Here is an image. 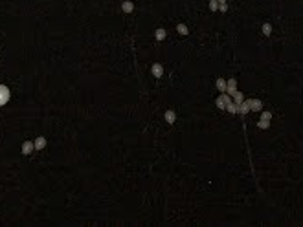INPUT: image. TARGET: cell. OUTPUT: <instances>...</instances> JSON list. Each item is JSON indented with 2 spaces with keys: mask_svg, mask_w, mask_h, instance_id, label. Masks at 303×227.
<instances>
[{
  "mask_svg": "<svg viewBox=\"0 0 303 227\" xmlns=\"http://www.w3.org/2000/svg\"><path fill=\"white\" fill-rule=\"evenodd\" d=\"M230 103H231V101H230V95H228L226 92H222V94L217 97V106H219L221 110H226V106H228Z\"/></svg>",
  "mask_w": 303,
  "mask_h": 227,
  "instance_id": "6da1fadb",
  "label": "cell"
},
{
  "mask_svg": "<svg viewBox=\"0 0 303 227\" xmlns=\"http://www.w3.org/2000/svg\"><path fill=\"white\" fill-rule=\"evenodd\" d=\"M8 101H9V90H8V86L0 84V106H4Z\"/></svg>",
  "mask_w": 303,
  "mask_h": 227,
  "instance_id": "7a4b0ae2",
  "label": "cell"
},
{
  "mask_svg": "<svg viewBox=\"0 0 303 227\" xmlns=\"http://www.w3.org/2000/svg\"><path fill=\"white\" fill-rule=\"evenodd\" d=\"M237 90V81L235 79H228V84H226V94H234Z\"/></svg>",
  "mask_w": 303,
  "mask_h": 227,
  "instance_id": "3957f363",
  "label": "cell"
},
{
  "mask_svg": "<svg viewBox=\"0 0 303 227\" xmlns=\"http://www.w3.org/2000/svg\"><path fill=\"white\" fill-rule=\"evenodd\" d=\"M248 101H250V110H253V112H259L263 108V103L259 99H248Z\"/></svg>",
  "mask_w": 303,
  "mask_h": 227,
  "instance_id": "277c9868",
  "label": "cell"
},
{
  "mask_svg": "<svg viewBox=\"0 0 303 227\" xmlns=\"http://www.w3.org/2000/svg\"><path fill=\"white\" fill-rule=\"evenodd\" d=\"M153 75L154 77H162V75H164V66H162V64H153Z\"/></svg>",
  "mask_w": 303,
  "mask_h": 227,
  "instance_id": "5b68a950",
  "label": "cell"
},
{
  "mask_svg": "<svg viewBox=\"0 0 303 227\" xmlns=\"http://www.w3.org/2000/svg\"><path fill=\"white\" fill-rule=\"evenodd\" d=\"M250 112V101L246 99V101H243L241 104H239V114H243V116H244V114H248Z\"/></svg>",
  "mask_w": 303,
  "mask_h": 227,
  "instance_id": "8992f818",
  "label": "cell"
},
{
  "mask_svg": "<svg viewBox=\"0 0 303 227\" xmlns=\"http://www.w3.org/2000/svg\"><path fill=\"white\" fill-rule=\"evenodd\" d=\"M175 119H176L175 110H167V112H166V121H167L169 125H173V123H175Z\"/></svg>",
  "mask_w": 303,
  "mask_h": 227,
  "instance_id": "52a82bcc",
  "label": "cell"
},
{
  "mask_svg": "<svg viewBox=\"0 0 303 227\" xmlns=\"http://www.w3.org/2000/svg\"><path fill=\"white\" fill-rule=\"evenodd\" d=\"M31 150H35V145L31 141H26L24 145H22V154H30Z\"/></svg>",
  "mask_w": 303,
  "mask_h": 227,
  "instance_id": "ba28073f",
  "label": "cell"
},
{
  "mask_svg": "<svg viewBox=\"0 0 303 227\" xmlns=\"http://www.w3.org/2000/svg\"><path fill=\"white\" fill-rule=\"evenodd\" d=\"M243 101H244V95H243L241 92H237V90H235V92H234V103H235V104H241Z\"/></svg>",
  "mask_w": 303,
  "mask_h": 227,
  "instance_id": "9c48e42d",
  "label": "cell"
},
{
  "mask_svg": "<svg viewBox=\"0 0 303 227\" xmlns=\"http://www.w3.org/2000/svg\"><path fill=\"white\" fill-rule=\"evenodd\" d=\"M33 145H35V150H40V148H44V145H46V139H44V138H37Z\"/></svg>",
  "mask_w": 303,
  "mask_h": 227,
  "instance_id": "30bf717a",
  "label": "cell"
},
{
  "mask_svg": "<svg viewBox=\"0 0 303 227\" xmlns=\"http://www.w3.org/2000/svg\"><path fill=\"white\" fill-rule=\"evenodd\" d=\"M226 110H228L230 114H239V104H235V103H230V104L226 106Z\"/></svg>",
  "mask_w": 303,
  "mask_h": 227,
  "instance_id": "8fae6325",
  "label": "cell"
},
{
  "mask_svg": "<svg viewBox=\"0 0 303 227\" xmlns=\"http://www.w3.org/2000/svg\"><path fill=\"white\" fill-rule=\"evenodd\" d=\"M270 33H272L270 22H265V24H263V35H265V37H270Z\"/></svg>",
  "mask_w": 303,
  "mask_h": 227,
  "instance_id": "7c38bea8",
  "label": "cell"
},
{
  "mask_svg": "<svg viewBox=\"0 0 303 227\" xmlns=\"http://www.w3.org/2000/svg\"><path fill=\"white\" fill-rule=\"evenodd\" d=\"M226 84H228L226 79H217V88L221 90V92H226Z\"/></svg>",
  "mask_w": 303,
  "mask_h": 227,
  "instance_id": "4fadbf2b",
  "label": "cell"
},
{
  "mask_svg": "<svg viewBox=\"0 0 303 227\" xmlns=\"http://www.w3.org/2000/svg\"><path fill=\"white\" fill-rule=\"evenodd\" d=\"M121 9H123L125 13H131V11L134 9V6H132V2H123V4H121Z\"/></svg>",
  "mask_w": 303,
  "mask_h": 227,
  "instance_id": "5bb4252c",
  "label": "cell"
},
{
  "mask_svg": "<svg viewBox=\"0 0 303 227\" xmlns=\"http://www.w3.org/2000/svg\"><path fill=\"white\" fill-rule=\"evenodd\" d=\"M176 31H178L180 35H188V26H185V24H178V26H176Z\"/></svg>",
  "mask_w": 303,
  "mask_h": 227,
  "instance_id": "9a60e30c",
  "label": "cell"
},
{
  "mask_svg": "<svg viewBox=\"0 0 303 227\" xmlns=\"http://www.w3.org/2000/svg\"><path fill=\"white\" fill-rule=\"evenodd\" d=\"M156 39H158V40H164V39H166V30H162V28L156 30Z\"/></svg>",
  "mask_w": 303,
  "mask_h": 227,
  "instance_id": "2e32d148",
  "label": "cell"
},
{
  "mask_svg": "<svg viewBox=\"0 0 303 227\" xmlns=\"http://www.w3.org/2000/svg\"><path fill=\"white\" fill-rule=\"evenodd\" d=\"M257 126H259V128H261V130H266V128H268V126H270V123H268V121H265V119H261V121H259V123H257Z\"/></svg>",
  "mask_w": 303,
  "mask_h": 227,
  "instance_id": "e0dca14e",
  "label": "cell"
},
{
  "mask_svg": "<svg viewBox=\"0 0 303 227\" xmlns=\"http://www.w3.org/2000/svg\"><path fill=\"white\" fill-rule=\"evenodd\" d=\"M209 9H211V11L219 9V2H217V0H211V2H209Z\"/></svg>",
  "mask_w": 303,
  "mask_h": 227,
  "instance_id": "ac0fdd59",
  "label": "cell"
},
{
  "mask_svg": "<svg viewBox=\"0 0 303 227\" xmlns=\"http://www.w3.org/2000/svg\"><path fill=\"white\" fill-rule=\"evenodd\" d=\"M261 119L270 121V119H272V114H270V112H263V114H261Z\"/></svg>",
  "mask_w": 303,
  "mask_h": 227,
  "instance_id": "d6986e66",
  "label": "cell"
},
{
  "mask_svg": "<svg viewBox=\"0 0 303 227\" xmlns=\"http://www.w3.org/2000/svg\"><path fill=\"white\" fill-rule=\"evenodd\" d=\"M219 9H221L222 13H226V9H228V6H226V4H219Z\"/></svg>",
  "mask_w": 303,
  "mask_h": 227,
  "instance_id": "ffe728a7",
  "label": "cell"
},
{
  "mask_svg": "<svg viewBox=\"0 0 303 227\" xmlns=\"http://www.w3.org/2000/svg\"><path fill=\"white\" fill-rule=\"evenodd\" d=\"M217 2H219V4H226V0H217Z\"/></svg>",
  "mask_w": 303,
  "mask_h": 227,
  "instance_id": "44dd1931",
  "label": "cell"
}]
</instances>
